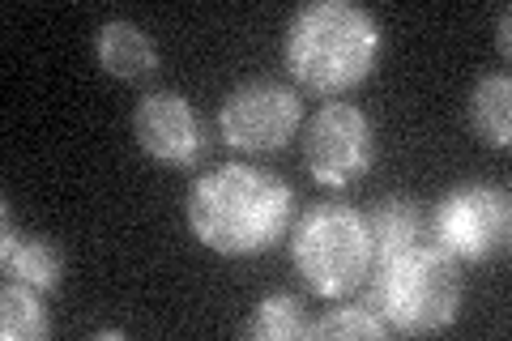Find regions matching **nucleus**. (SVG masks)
I'll use <instances>...</instances> for the list:
<instances>
[{"mask_svg":"<svg viewBox=\"0 0 512 341\" xmlns=\"http://www.w3.org/2000/svg\"><path fill=\"white\" fill-rule=\"evenodd\" d=\"M188 226L218 256H256L269 252L291 231L295 192L274 171L248 162H222L205 171L188 192Z\"/></svg>","mask_w":512,"mask_h":341,"instance_id":"1","label":"nucleus"},{"mask_svg":"<svg viewBox=\"0 0 512 341\" xmlns=\"http://www.w3.org/2000/svg\"><path fill=\"white\" fill-rule=\"evenodd\" d=\"M367 290V307L384 320V329L406 337L440 333L461 312V269L436 243H414L372 265Z\"/></svg>","mask_w":512,"mask_h":341,"instance_id":"3","label":"nucleus"},{"mask_svg":"<svg viewBox=\"0 0 512 341\" xmlns=\"http://www.w3.org/2000/svg\"><path fill=\"white\" fill-rule=\"evenodd\" d=\"M0 261H5V273L13 282L35 286L39 295H47V290H60V282H64V252H60V243L43 239V235H18V231H13L9 209H5Z\"/></svg>","mask_w":512,"mask_h":341,"instance_id":"9","label":"nucleus"},{"mask_svg":"<svg viewBox=\"0 0 512 341\" xmlns=\"http://www.w3.org/2000/svg\"><path fill=\"white\" fill-rule=\"evenodd\" d=\"M47 307L39 299L35 286L26 282H5V290H0V337L5 341H39L47 337Z\"/></svg>","mask_w":512,"mask_h":341,"instance_id":"13","label":"nucleus"},{"mask_svg":"<svg viewBox=\"0 0 512 341\" xmlns=\"http://www.w3.org/2000/svg\"><path fill=\"white\" fill-rule=\"evenodd\" d=\"M295 273L320 299H350L372 278V231L367 214L346 201H320L291 231Z\"/></svg>","mask_w":512,"mask_h":341,"instance_id":"4","label":"nucleus"},{"mask_svg":"<svg viewBox=\"0 0 512 341\" xmlns=\"http://www.w3.org/2000/svg\"><path fill=\"white\" fill-rule=\"evenodd\" d=\"M303 158H308L312 180L329 188L363 180L376 162V128L367 120V111H359L355 103H325L308 120Z\"/></svg>","mask_w":512,"mask_h":341,"instance_id":"6","label":"nucleus"},{"mask_svg":"<svg viewBox=\"0 0 512 341\" xmlns=\"http://www.w3.org/2000/svg\"><path fill=\"white\" fill-rule=\"evenodd\" d=\"M470 128L495 150H508L512 141V81L504 73L478 77V86L470 94Z\"/></svg>","mask_w":512,"mask_h":341,"instance_id":"12","label":"nucleus"},{"mask_svg":"<svg viewBox=\"0 0 512 341\" xmlns=\"http://www.w3.org/2000/svg\"><path fill=\"white\" fill-rule=\"evenodd\" d=\"M303 103L291 86L282 81H248L227 94L218 111L222 141L244 154H274L299 133Z\"/></svg>","mask_w":512,"mask_h":341,"instance_id":"7","label":"nucleus"},{"mask_svg":"<svg viewBox=\"0 0 512 341\" xmlns=\"http://www.w3.org/2000/svg\"><path fill=\"white\" fill-rule=\"evenodd\" d=\"M94 52H99L103 73L120 81H141L158 69V47L137 22H103L99 35H94Z\"/></svg>","mask_w":512,"mask_h":341,"instance_id":"10","label":"nucleus"},{"mask_svg":"<svg viewBox=\"0 0 512 341\" xmlns=\"http://www.w3.org/2000/svg\"><path fill=\"white\" fill-rule=\"evenodd\" d=\"M431 239L453 261H491L508 248L512 205L495 184H461L431 209Z\"/></svg>","mask_w":512,"mask_h":341,"instance_id":"5","label":"nucleus"},{"mask_svg":"<svg viewBox=\"0 0 512 341\" xmlns=\"http://www.w3.org/2000/svg\"><path fill=\"white\" fill-rule=\"evenodd\" d=\"M244 333L256 341H299L312 333V320H308V307L295 295H269L256 303V312L248 316Z\"/></svg>","mask_w":512,"mask_h":341,"instance_id":"14","label":"nucleus"},{"mask_svg":"<svg viewBox=\"0 0 512 341\" xmlns=\"http://www.w3.org/2000/svg\"><path fill=\"white\" fill-rule=\"evenodd\" d=\"M133 133L141 150L167 167H192L205 154V128L197 107L171 90H154L137 103Z\"/></svg>","mask_w":512,"mask_h":341,"instance_id":"8","label":"nucleus"},{"mask_svg":"<svg viewBox=\"0 0 512 341\" xmlns=\"http://www.w3.org/2000/svg\"><path fill=\"white\" fill-rule=\"evenodd\" d=\"M508 26H512V9L504 5V9H500V52H504V56L512 52V39H508Z\"/></svg>","mask_w":512,"mask_h":341,"instance_id":"16","label":"nucleus"},{"mask_svg":"<svg viewBox=\"0 0 512 341\" xmlns=\"http://www.w3.org/2000/svg\"><path fill=\"white\" fill-rule=\"evenodd\" d=\"M308 337H320V341H342V337H389L384 320L372 312V307H333L325 320L312 324Z\"/></svg>","mask_w":512,"mask_h":341,"instance_id":"15","label":"nucleus"},{"mask_svg":"<svg viewBox=\"0 0 512 341\" xmlns=\"http://www.w3.org/2000/svg\"><path fill=\"white\" fill-rule=\"evenodd\" d=\"M367 231H372V265H380L389 256L414 248V243H423L427 218L410 197H384L367 214Z\"/></svg>","mask_w":512,"mask_h":341,"instance_id":"11","label":"nucleus"},{"mask_svg":"<svg viewBox=\"0 0 512 341\" xmlns=\"http://www.w3.org/2000/svg\"><path fill=\"white\" fill-rule=\"evenodd\" d=\"M380 22L350 0H312L286 26L282 60L312 94H342L372 77L380 64Z\"/></svg>","mask_w":512,"mask_h":341,"instance_id":"2","label":"nucleus"}]
</instances>
